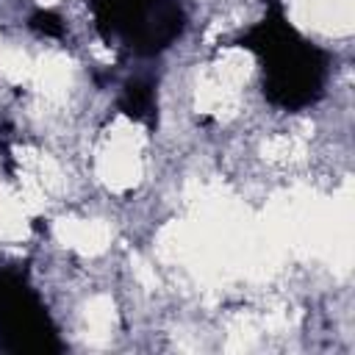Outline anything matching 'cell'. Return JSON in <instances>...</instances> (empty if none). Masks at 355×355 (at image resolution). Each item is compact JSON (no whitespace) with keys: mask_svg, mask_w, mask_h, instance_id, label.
Returning <instances> with one entry per match:
<instances>
[{"mask_svg":"<svg viewBox=\"0 0 355 355\" xmlns=\"http://www.w3.org/2000/svg\"><path fill=\"white\" fill-rule=\"evenodd\" d=\"M0 324L6 327L8 336H19V349L22 347H36L47 349V338L53 336L44 324V311L36 305V297L17 280L6 277L0 283Z\"/></svg>","mask_w":355,"mask_h":355,"instance_id":"cell-2","label":"cell"},{"mask_svg":"<svg viewBox=\"0 0 355 355\" xmlns=\"http://www.w3.org/2000/svg\"><path fill=\"white\" fill-rule=\"evenodd\" d=\"M122 105L128 108V114L144 116V114L153 108V92H150V86H147V83H130V86L125 89Z\"/></svg>","mask_w":355,"mask_h":355,"instance_id":"cell-3","label":"cell"},{"mask_svg":"<svg viewBox=\"0 0 355 355\" xmlns=\"http://www.w3.org/2000/svg\"><path fill=\"white\" fill-rule=\"evenodd\" d=\"M247 42H255L250 47H258L266 58V92L275 103L300 108L319 97L324 80V53L302 42L283 19L258 25Z\"/></svg>","mask_w":355,"mask_h":355,"instance_id":"cell-1","label":"cell"},{"mask_svg":"<svg viewBox=\"0 0 355 355\" xmlns=\"http://www.w3.org/2000/svg\"><path fill=\"white\" fill-rule=\"evenodd\" d=\"M33 28H39V31H44V33H61V22H58V17H53V14H36L33 17Z\"/></svg>","mask_w":355,"mask_h":355,"instance_id":"cell-4","label":"cell"}]
</instances>
